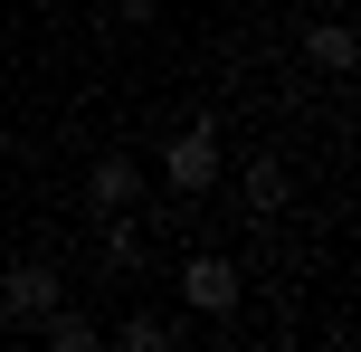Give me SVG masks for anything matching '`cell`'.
<instances>
[{
	"label": "cell",
	"instance_id": "obj_1",
	"mask_svg": "<svg viewBox=\"0 0 361 352\" xmlns=\"http://www.w3.org/2000/svg\"><path fill=\"white\" fill-rule=\"evenodd\" d=\"M162 181L180 190V200H200V190L219 181V124H209V114H200L190 133H171V152H162Z\"/></svg>",
	"mask_w": 361,
	"mask_h": 352
},
{
	"label": "cell",
	"instance_id": "obj_2",
	"mask_svg": "<svg viewBox=\"0 0 361 352\" xmlns=\"http://www.w3.org/2000/svg\"><path fill=\"white\" fill-rule=\"evenodd\" d=\"M48 305H67V286H57L48 257H29V267H10V277H0V315H10V324H38Z\"/></svg>",
	"mask_w": 361,
	"mask_h": 352
},
{
	"label": "cell",
	"instance_id": "obj_3",
	"mask_svg": "<svg viewBox=\"0 0 361 352\" xmlns=\"http://www.w3.org/2000/svg\"><path fill=\"white\" fill-rule=\"evenodd\" d=\"M133 200H143V162L105 152V162L86 171V210H95V219H114V210H133Z\"/></svg>",
	"mask_w": 361,
	"mask_h": 352
},
{
	"label": "cell",
	"instance_id": "obj_4",
	"mask_svg": "<svg viewBox=\"0 0 361 352\" xmlns=\"http://www.w3.org/2000/svg\"><path fill=\"white\" fill-rule=\"evenodd\" d=\"M180 305H190V315H228L238 305V267L228 257H190L180 267Z\"/></svg>",
	"mask_w": 361,
	"mask_h": 352
},
{
	"label": "cell",
	"instance_id": "obj_5",
	"mask_svg": "<svg viewBox=\"0 0 361 352\" xmlns=\"http://www.w3.org/2000/svg\"><path fill=\"white\" fill-rule=\"evenodd\" d=\"M238 200H247L257 219H276V210H286V162H276V152H257V162L238 171Z\"/></svg>",
	"mask_w": 361,
	"mask_h": 352
},
{
	"label": "cell",
	"instance_id": "obj_6",
	"mask_svg": "<svg viewBox=\"0 0 361 352\" xmlns=\"http://www.w3.org/2000/svg\"><path fill=\"white\" fill-rule=\"evenodd\" d=\"M305 57L324 76H352V29H343V19H314V29H305Z\"/></svg>",
	"mask_w": 361,
	"mask_h": 352
},
{
	"label": "cell",
	"instance_id": "obj_7",
	"mask_svg": "<svg viewBox=\"0 0 361 352\" xmlns=\"http://www.w3.org/2000/svg\"><path fill=\"white\" fill-rule=\"evenodd\" d=\"M114 343H124V352H171L180 324H162V315H124V324H114Z\"/></svg>",
	"mask_w": 361,
	"mask_h": 352
},
{
	"label": "cell",
	"instance_id": "obj_8",
	"mask_svg": "<svg viewBox=\"0 0 361 352\" xmlns=\"http://www.w3.org/2000/svg\"><path fill=\"white\" fill-rule=\"evenodd\" d=\"M143 257V229H133V210H114L105 219V267H133Z\"/></svg>",
	"mask_w": 361,
	"mask_h": 352
},
{
	"label": "cell",
	"instance_id": "obj_9",
	"mask_svg": "<svg viewBox=\"0 0 361 352\" xmlns=\"http://www.w3.org/2000/svg\"><path fill=\"white\" fill-rule=\"evenodd\" d=\"M38 324H48V343H57V352H86V343H95V324H86V315H67V305H48Z\"/></svg>",
	"mask_w": 361,
	"mask_h": 352
},
{
	"label": "cell",
	"instance_id": "obj_10",
	"mask_svg": "<svg viewBox=\"0 0 361 352\" xmlns=\"http://www.w3.org/2000/svg\"><path fill=\"white\" fill-rule=\"evenodd\" d=\"M114 10H124V19H152V0H114Z\"/></svg>",
	"mask_w": 361,
	"mask_h": 352
},
{
	"label": "cell",
	"instance_id": "obj_11",
	"mask_svg": "<svg viewBox=\"0 0 361 352\" xmlns=\"http://www.w3.org/2000/svg\"><path fill=\"white\" fill-rule=\"evenodd\" d=\"M67 10H76V0H67Z\"/></svg>",
	"mask_w": 361,
	"mask_h": 352
}]
</instances>
